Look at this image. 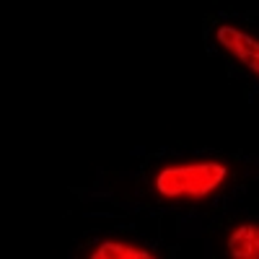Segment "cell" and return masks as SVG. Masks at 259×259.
Listing matches in <instances>:
<instances>
[{"instance_id": "1", "label": "cell", "mask_w": 259, "mask_h": 259, "mask_svg": "<svg viewBox=\"0 0 259 259\" xmlns=\"http://www.w3.org/2000/svg\"><path fill=\"white\" fill-rule=\"evenodd\" d=\"M231 179V166L221 158H192L163 163L153 174V192L166 202H205Z\"/></svg>"}, {"instance_id": "4", "label": "cell", "mask_w": 259, "mask_h": 259, "mask_svg": "<svg viewBox=\"0 0 259 259\" xmlns=\"http://www.w3.org/2000/svg\"><path fill=\"white\" fill-rule=\"evenodd\" d=\"M85 259H161V256L153 249L130 239H101L89 249Z\"/></svg>"}, {"instance_id": "3", "label": "cell", "mask_w": 259, "mask_h": 259, "mask_svg": "<svg viewBox=\"0 0 259 259\" xmlns=\"http://www.w3.org/2000/svg\"><path fill=\"white\" fill-rule=\"evenodd\" d=\"M223 249L228 259H259V221H239L226 231Z\"/></svg>"}, {"instance_id": "2", "label": "cell", "mask_w": 259, "mask_h": 259, "mask_svg": "<svg viewBox=\"0 0 259 259\" xmlns=\"http://www.w3.org/2000/svg\"><path fill=\"white\" fill-rule=\"evenodd\" d=\"M212 39L239 68H244L249 75H254L259 80V36L239 24H223L215 26Z\"/></svg>"}]
</instances>
